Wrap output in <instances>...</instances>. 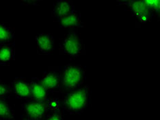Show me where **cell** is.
<instances>
[{
  "label": "cell",
  "instance_id": "15",
  "mask_svg": "<svg viewBox=\"0 0 160 120\" xmlns=\"http://www.w3.org/2000/svg\"><path fill=\"white\" fill-rule=\"evenodd\" d=\"M12 91L11 87L6 85L5 83L0 82V98H5L11 96Z\"/></svg>",
  "mask_w": 160,
  "mask_h": 120
},
{
  "label": "cell",
  "instance_id": "7",
  "mask_svg": "<svg viewBox=\"0 0 160 120\" xmlns=\"http://www.w3.org/2000/svg\"><path fill=\"white\" fill-rule=\"evenodd\" d=\"M35 41L38 52L45 55H49L56 48V40L50 33H41L35 36Z\"/></svg>",
  "mask_w": 160,
  "mask_h": 120
},
{
  "label": "cell",
  "instance_id": "12",
  "mask_svg": "<svg viewBox=\"0 0 160 120\" xmlns=\"http://www.w3.org/2000/svg\"><path fill=\"white\" fill-rule=\"evenodd\" d=\"M15 57V44L14 42L0 45V65H8Z\"/></svg>",
  "mask_w": 160,
  "mask_h": 120
},
{
  "label": "cell",
  "instance_id": "3",
  "mask_svg": "<svg viewBox=\"0 0 160 120\" xmlns=\"http://www.w3.org/2000/svg\"><path fill=\"white\" fill-rule=\"evenodd\" d=\"M62 85L67 90L73 91L79 87L86 79V70L82 65L68 64L62 70Z\"/></svg>",
  "mask_w": 160,
  "mask_h": 120
},
{
  "label": "cell",
  "instance_id": "11",
  "mask_svg": "<svg viewBox=\"0 0 160 120\" xmlns=\"http://www.w3.org/2000/svg\"><path fill=\"white\" fill-rule=\"evenodd\" d=\"M58 22L59 23L60 26L64 28H83L85 25L81 19V14L76 10L71 14L62 18Z\"/></svg>",
  "mask_w": 160,
  "mask_h": 120
},
{
  "label": "cell",
  "instance_id": "5",
  "mask_svg": "<svg viewBox=\"0 0 160 120\" xmlns=\"http://www.w3.org/2000/svg\"><path fill=\"white\" fill-rule=\"evenodd\" d=\"M62 71L60 67H52L49 68V70L44 73L41 78L40 82L42 85L49 92H58L61 90L62 85Z\"/></svg>",
  "mask_w": 160,
  "mask_h": 120
},
{
  "label": "cell",
  "instance_id": "6",
  "mask_svg": "<svg viewBox=\"0 0 160 120\" xmlns=\"http://www.w3.org/2000/svg\"><path fill=\"white\" fill-rule=\"evenodd\" d=\"M22 109L28 120H44L47 115L45 102L28 100L23 104Z\"/></svg>",
  "mask_w": 160,
  "mask_h": 120
},
{
  "label": "cell",
  "instance_id": "16",
  "mask_svg": "<svg viewBox=\"0 0 160 120\" xmlns=\"http://www.w3.org/2000/svg\"><path fill=\"white\" fill-rule=\"evenodd\" d=\"M146 4L150 8L155 14L159 16L160 2L158 0H145Z\"/></svg>",
  "mask_w": 160,
  "mask_h": 120
},
{
  "label": "cell",
  "instance_id": "14",
  "mask_svg": "<svg viewBox=\"0 0 160 120\" xmlns=\"http://www.w3.org/2000/svg\"><path fill=\"white\" fill-rule=\"evenodd\" d=\"M14 112L12 107L5 98H0V120H12Z\"/></svg>",
  "mask_w": 160,
  "mask_h": 120
},
{
  "label": "cell",
  "instance_id": "4",
  "mask_svg": "<svg viewBox=\"0 0 160 120\" xmlns=\"http://www.w3.org/2000/svg\"><path fill=\"white\" fill-rule=\"evenodd\" d=\"M127 6L132 12L133 15L136 17V21L140 24L146 23L151 21V18L155 15L153 12L146 4L145 0L142 1H134V0H127V1H118Z\"/></svg>",
  "mask_w": 160,
  "mask_h": 120
},
{
  "label": "cell",
  "instance_id": "10",
  "mask_svg": "<svg viewBox=\"0 0 160 120\" xmlns=\"http://www.w3.org/2000/svg\"><path fill=\"white\" fill-rule=\"evenodd\" d=\"M31 95L29 100L45 102L48 99L49 92L40 82L39 78L34 77L30 80Z\"/></svg>",
  "mask_w": 160,
  "mask_h": 120
},
{
  "label": "cell",
  "instance_id": "9",
  "mask_svg": "<svg viewBox=\"0 0 160 120\" xmlns=\"http://www.w3.org/2000/svg\"><path fill=\"white\" fill-rule=\"evenodd\" d=\"M75 7L72 1L68 0H57L54 3V6L52 11V16L58 21L62 18L68 15L74 11Z\"/></svg>",
  "mask_w": 160,
  "mask_h": 120
},
{
  "label": "cell",
  "instance_id": "2",
  "mask_svg": "<svg viewBox=\"0 0 160 120\" xmlns=\"http://www.w3.org/2000/svg\"><path fill=\"white\" fill-rule=\"evenodd\" d=\"M59 53L61 55L78 57L86 54L85 44L83 39L79 36L77 30L69 31L61 40Z\"/></svg>",
  "mask_w": 160,
  "mask_h": 120
},
{
  "label": "cell",
  "instance_id": "13",
  "mask_svg": "<svg viewBox=\"0 0 160 120\" xmlns=\"http://www.w3.org/2000/svg\"><path fill=\"white\" fill-rule=\"evenodd\" d=\"M14 30L4 23H0V45L14 42Z\"/></svg>",
  "mask_w": 160,
  "mask_h": 120
},
{
  "label": "cell",
  "instance_id": "17",
  "mask_svg": "<svg viewBox=\"0 0 160 120\" xmlns=\"http://www.w3.org/2000/svg\"><path fill=\"white\" fill-rule=\"evenodd\" d=\"M44 120H64L61 112H53V113H49L47 114L46 117Z\"/></svg>",
  "mask_w": 160,
  "mask_h": 120
},
{
  "label": "cell",
  "instance_id": "1",
  "mask_svg": "<svg viewBox=\"0 0 160 120\" xmlns=\"http://www.w3.org/2000/svg\"><path fill=\"white\" fill-rule=\"evenodd\" d=\"M89 86L75 89L64 95L63 107L70 114H81L90 104Z\"/></svg>",
  "mask_w": 160,
  "mask_h": 120
},
{
  "label": "cell",
  "instance_id": "8",
  "mask_svg": "<svg viewBox=\"0 0 160 120\" xmlns=\"http://www.w3.org/2000/svg\"><path fill=\"white\" fill-rule=\"evenodd\" d=\"M11 89L14 96L19 99L29 100L31 95L30 80L17 77L12 82Z\"/></svg>",
  "mask_w": 160,
  "mask_h": 120
}]
</instances>
